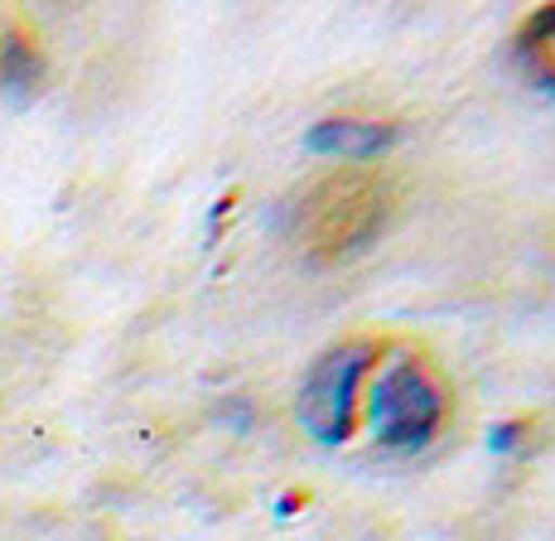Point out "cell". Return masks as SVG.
<instances>
[{
    "label": "cell",
    "mask_w": 555,
    "mask_h": 541,
    "mask_svg": "<svg viewBox=\"0 0 555 541\" xmlns=\"http://www.w3.org/2000/svg\"><path fill=\"white\" fill-rule=\"evenodd\" d=\"M444 387L415 353H397L391 363L372 368V387L362 397V416L377 445L415 454L444 426Z\"/></svg>",
    "instance_id": "1"
},
{
    "label": "cell",
    "mask_w": 555,
    "mask_h": 541,
    "mask_svg": "<svg viewBox=\"0 0 555 541\" xmlns=\"http://www.w3.org/2000/svg\"><path fill=\"white\" fill-rule=\"evenodd\" d=\"M377 368V344L367 338H348L334 344L300 382V397H295V416L309 430V440L319 445H344L353 435L358 421V401H362V382Z\"/></svg>",
    "instance_id": "2"
},
{
    "label": "cell",
    "mask_w": 555,
    "mask_h": 541,
    "mask_svg": "<svg viewBox=\"0 0 555 541\" xmlns=\"http://www.w3.org/2000/svg\"><path fill=\"white\" fill-rule=\"evenodd\" d=\"M397 145V126L362 121V116H328L305 131V151L324 160H372V155Z\"/></svg>",
    "instance_id": "3"
},
{
    "label": "cell",
    "mask_w": 555,
    "mask_h": 541,
    "mask_svg": "<svg viewBox=\"0 0 555 541\" xmlns=\"http://www.w3.org/2000/svg\"><path fill=\"white\" fill-rule=\"evenodd\" d=\"M39 73H44V63H39V54L25 44L20 35H5L0 39V88L10 92H35Z\"/></svg>",
    "instance_id": "4"
},
{
    "label": "cell",
    "mask_w": 555,
    "mask_h": 541,
    "mask_svg": "<svg viewBox=\"0 0 555 541\" xmlns=\"http://www.w3.org/2000/svg\"><path fill=\"white\" fill-rule=\"evenodd\" d=\"M527 440V426L521 421H498L493 430H488V454H498V460H507L517 445Z\"/></svg>",
    "instance_id": "5"
},
{
    "label": "cell",
    "mask_w": 555,
    "mask_h": 541,
    "mask_svg": "<svg viewBox=\"0 0 555 541\" xmlns=\"http://www.w3.org/2000/svg\"><path fill=\"white\" fill-rule=\"evenodd\" d=\"M531 39H537V44H546V49H555V5L541 10V15L531 20Z\"/></svg>",
    "instance_id": "6"
}]
</instances>
